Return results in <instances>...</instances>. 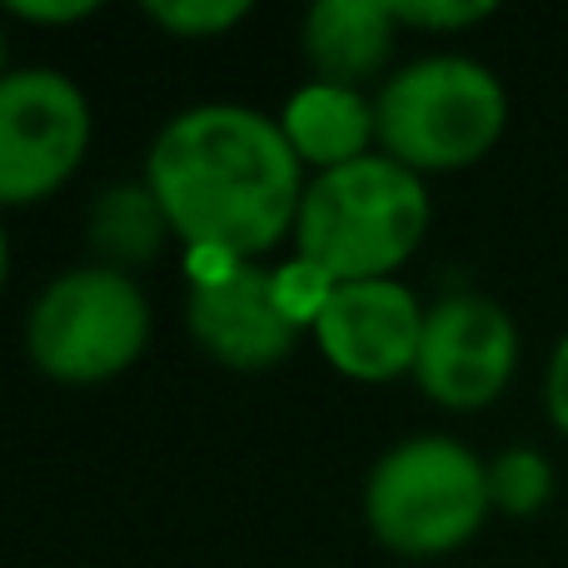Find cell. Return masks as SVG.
<instances>
[{
	"label": "cell",
	"mask_w": 568,
	"mask_h": 568,
	"mask_svg": "<svg viewBox=\"0 0 568 568\" xmlns=\"http://www.w3.org/2000/svg\"><path fill=\"white\" fill-rule=\"evenodd\" d=\"M150 195L190 250L255 260L300 220V155L284 130L245 105H195L160 130Z\"/></svg>",
	"instance_id": "cell-1"
},
{
	"label": "cell",
	"mask_w": 568,
	"mask_h": 568,
	"mask_svg": "<svg viewBox=\"0 0 568 568\" xmlns=\"http://www.w3.org/2000/svg\"><path fill=\"white\" fill-rule=\"evenodd\" d=\"M429 230V190L414 170L389 155H364L354 165L324 170L300 200L294 240L300 260L324 270L334 284L389 280L419 250Z\"/></svg>",
	"instance_id": "cell-2"
},
{
	"label": "cell",
	"mask_w": 568,
	"mask_h": 568,
	"mask_svg": "<svg viewBox=\"0 0 568 568\" xmlns=\"http://www.w3.org/2000/svg\"><path fill=\"white\" fill-rule=\"evenodd\" d=\"M374 125L404 170H464L499 145L509 95L499 75L469 55H429L399 70L374 105Z\"/></svg>",
	"instance_id": "cell-3"
},
{
	"label": "cell",
	"mask_w": 568,
	"mask_h": 568,
	"mask_svg": "<svg viewBox=\"0 0 568 568\" xmlns=\"http://www.w3.org/2000/svg\"><path fill=\"white\" fill-rule=\"evenodd\" d=\"M489 509V464L444 434H419L389 449L364 489L374 539L404 559H434L469 544Z\"/></svg>",
	"instance_id": "cell-4"
},
{
	"label": "cell",
	"mask_w": 568,
	"mask_h": 568,
	"mask_svg": "<svg viewBox=\"0 0 568 568\" xmlns=\"http://www.w3.org/2000/svg\"><path fill=\"white\" fill-rule=\"evenodd\" d=\"M150 339V304L120 270H75L40 294L30 359L65 384H100L130 369Z\"/></svg>",
	"instance_id": "cell-5"
},
{
	"label": "cell",
	"mask_w": 568,
	"mask_h": 568,
	"mask_svg": "<svg viewBox=\"0 0 568 568\" xmlns=\"http://www.w3.org/2000/svg\"><path fill=\"white\" fill-rule=\"evenodd\" d=\"M90 145V105L60 70L0 75V205L60 190Z\"/></svg>",
	"instance_id": "cell-6"
},
{
	"label": "cell",
	"mask_w": 568,
	"mask_h": 568,
	"mask_svg": "<svg viewBox=\"0 0 568 568\" xmlns=\"http://www.w3.org/2000/svg\"><path fill=\"white\" fill-rule=\"evenodd\" d=\"M519 364V329L509 310L484 294H449L424 314L419 374L424 394L444 409H484L504 394Z\"/></svg>",
	"instance_id": "cell-7"
},
{
	"label": "cell",
	"mask_w": 568,
	"mask_h": 568,
	"mask_svg": "<svg viewBox=\"0 0 568 568\" xmlns=\"http://www.w3.org/2000/svg\"><path fill=\"white\" fill-rule=\"evenodd\" d=\"M324 359L349 379H399L419 359L424 339V310L404 284L394 280H364L339 284L314 320Z\"/></svg>",
	"instance_id": "cell-8"
},
{
	"label": "cell",
	"mask_w": 568,
	"mask_h": 568,
	"mask_svg": "<svg viewBox=\"0 0 568 568\" xmlns=\"http://www.w3.org/2000/svg\"><path fill=\"white\" fill-rule=\"evenodd\" d=\"M190 329L230 369H270L294 349V324L280 310L275 275L255 265H230L220 280L190 284Z\"/></svg>",
	"instance_id": "cell-9"
},
{
	"label": "cell",
	"mask_w": 568,
	"mask_h": 568,
	"mask_svg": "<svg viewBox=\"0 0 568 568\" xmlns=\"http://www.w3.org/2000/svg\"><path fill=\"white\" fill-rule=\"evenodd\" d=\"M304 50L324 85L364 80L389 60L394 16L384 0H320L304 20Z\"/></svg>",
	"instance_id": "cell-10"
},
{
	"label": "cell",
	"mask_w": 568,
	"mask_h": 568,
	"mask_svg": "<svg viewBox=\"0 0 568 568\" xmlns=\"http://www.w3.org/2000/svg\"><path fill=\"white\" fill-rule=\"evenodd\" d=\"M284 140L300 160L324 170H339L364 160L369 135H379L374 125V110L354 95L349 85H310L284 105Z\"/></svg>",
	"instance_id": "cell-11"
},
{
	"label": "cell",
	"mask_w": 568,
	"mask_h": 568,
	"mask_svg": "<svg viewBox=\"0 0 568 568\" xmlns=\"http://www.w3.org/2000/svg\"><path fill=\"white\" fill-rule=\"evenodd\" d=\"M165 230H170V220L150 190H110V195H100L95 215H90L95 250L110 260H125V265L155 255Z\"/></svg>",
	"instance_id": "cell-12"
},
{
	"label": "cell",
	"mask_w": 568,
	"mask_h": 568,
	"mask_svg": "<svg viewBox=\"0 0 568 568\" xmlns=\"http://www.w3.org/2000/svg\"><path fill=\"white\" fill-rule=\"evenodd\" d=\"M554 499V464L539 449L519 444V449H504L489 464V504L514 519H529L544 504Z\"/></svg>",
	"instance_id": "cell-13"
},
{
	"label": "cell",
	"mask_w": 568,
	"mask_h": 568,
	"mask_svg": "<svg viewBox=\"0 0 568 568\" xmlns=\"http://www.w3.org/2000/svg\"><path fill=\"white\" fill-rule=\"evenodd\" d=\"M145 16L155 20V26L175 30V36H220V30L240 26V20L250 16L245 0H150Z\"/></svg>",
	"instance_id": "cell-14"
},
{
	"label": "cell",
	"mask_w": 568,
	"mask_h": 568,
	"mask_svg": "<svg viewBox=\"0 0 568 568\" xmlns=\"http://www.w3.org/2000/svg\"><path fill=\"white\" fill-rule=\"evenodd\" d=\"M339 290L324 270H314L310 260H294V265H284L275 275V294H280V310L290 314V324L300 329V324H314L324 314V304H329V294Z\"/></svg>",
	"instance_id": "cell-15"
},
{
	"label": "cell",
	"mask_w": 568,
	"mask_h": 568,
	"mask_svg": "<svg viewBox=\"0 0 568 568\" xmlns=\"http://www.w3.org/2000/svg\"><path fill=\"white\" fill-rule=\"evenodd\" d=\"M384 6L404 26H429V30H459V26L494 16L489 0H384Z\"/></svg>",
	"instance_id": "cell-16"
},
{
	"label": "cell",
	"mask_w": 568,
	"mask_h": 568,
	"mask_svg": "<svg viewBox=\"0 0 568 568\" xmlns=\"http://www.w3.org/2000/svg\"><path fill=\"white\" fill-rule=\"evenodd\" d=\"M544 399H549V419L568 434V334L554 344L549 374H544Z\"/></svg>",
	"instance_id": "cell-17"
},
{
	"label": "cell",
	"mask_w": 568,
	"mask_h": 568,
	"mask_svg": "<svg viewBox=\"0 0 568 568\" xmlns=\"http://www.w3.org/2000/svg\"><path fill=\"white\" fill-rule=\"evenodd\" d=\"M16 16H26V20H45V26H60V20H80V16H90V0H60V6H40V0H16Z\"/></svg>",
	"instance_id": "cell-18"
},
{
	"label": "cell",
	"mask_w": 568,
	"mask_h": 568,
	"mask_svg": "<svg viewBox=\"0 0 568 568\" xmlns=\"http://www.w3.org/2000/svg\"><path fill=\"white\" fill-rule=\"evenodd\" d=\"M0 280H6V235H0Z\"/></svg>",
	"instance_id": "cell-19"
},
{
	"label": "cell",
	"mask_w": 568,
	"mask_h": 568,
	"mask_svg": "<svg viewBox=\"0 0 568 568\" xmlns=\"http://www.w3.org/2000/svg\"><path fill=\"white\" fill-rule=\"evenodd\" d=\"M0 65H6V36H0Z\"/></svg>",
	"instance_id": "cell-20"
}]
</instances>
